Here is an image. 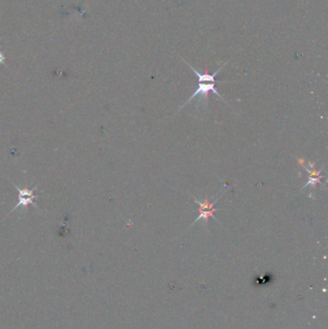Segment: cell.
Instances as JSON below:
<instances>
[{
  "mask_svg": "<svg viewBox=\"0 0 328 329\" xmlns=\"http://www.w3.org/2000/svg\"><path fill=\"white\" fill-rule=\"evenodd\" d=\"M219 201V198H217L213 202H209L208 199H205L203 202H201L199 200H197L196 198H194V202L197 203L199 206H200V209H199V213L200 215L198 216V218L196 219V221L191 225V227H193L195 224H197L198 222L200 221H203L206 225V227H208V221L210 218H213L214 220H216L218 223H220L218 221V219L215 217V213L217 211H219L220 209H217L215 208V204L216 202ZM221 224V223H220Z\"/></svg>",
  "mask_w": 328,
  "mask_h": 329,
  "instance_id": "1",
  "label": "cell"
},
{
  "mask_svg": "<svg viewBox=\"0 0 328 329\" xmlns=\"http://www.w3.org/2000/svg\"><path fill=\"white\" fill-rule=\"evenodd\" d=\"M216 83H217V82H199V85H198V88H197L196 92L193 94V96L187 101V102H186L184 105H182V106L179 108V111H180L182 108H184L189 102L192 101H193L195 98H197V97H201L202 100L208 101V97H209V93H210V92H213V93H214L216 96H218L221 100H223L224 101H226L224 100V98L221 96V94H220V93L217 91V89L215 88Z\"/></svg>",
  "mask_w": 328,
  "mask_h": 329,
  "instance_id": "2",
  "label": "cell"
},
{
  "mask_svg": "<svg viewBox=\"0 0 328 329\" xmlns=\"http://www.w3.org/2000/svg\"><path fill=\"white\" fill-rule=\"evenodd\" d=\"M13 185L16 188V190L19 192V202L17 203L16 206L12 209V211H11L10 214H12L19 207H24V208L27 209L28 205H33L34 207L37 208L36 203L34 202V200L37 199V197L34 195V192L36 191V187L33 188L32 190H28L27 188H23L22 189V188L18 187L15 184H13Z\"/></svg>",
  "mask_w": 328,
  "mask_h": 329,
  "instance_id": "3",
  "label": "cell"
},
{
  "mask_svg": "<svg viewBox=\"0 0 328 329\" xmlns=\"http://www.w3.org/2000/svg\"><path fill=\"white\" fill-rule=\"evenodd\" d=\"M299 162L304 168V170L309 174L308 182L303 186V189H305L308 186H312L314 189H316V187H317L318 184H322V178H323V177H322V171L323 170H319V171L316 170L315 163H312L310 161L308 162V164H309V167L311 168V170H309L308 168H306L303 165V159H299Z\"/></svg>",
  "mask_w": 328,
  "mask_h": 329,
  "instance_id": "4",
  "label": "cell"
},
{
  "mask_svg": "<svg viewBox=\"0 0 328 329\" xmlns=\"http://www.w3.org/2000/svg\"><path fill=\"white\" fill-rule=\"evenodd\" d=\"M4 61H5V56H4V54H3V53H1V52H0V65H1V64H3V63H4Z\"/></svg>",
  "mask_w": 328,
  "mask_h": 329,
  "instance_id": "5",
  "label": "cell"
}]
</instances>
